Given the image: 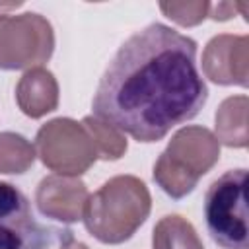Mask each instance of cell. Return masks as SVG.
Returning a JSON list of instances; mask_svg holds the SVG:
<instances>
[{
  "label": "cell",
  "instance_id": "6da1fadb",
  "mask_svg": "<svg viewBox=\"0 0 249 249\" xmlns=\"http://www.w3.org/2000/svg\"><path fill=\"white\" fill-rule=\"evenodd\" d=\"M208 89L196 41L163 23L132 33L109 60L93 95V115L138 142H158L191 121Z\"/></svg>",
  "mask_w": 249,
  "mask_h": 249
},
{
  "label": "cell",
  "instance_id": "7a4b0ae2",
  "mask_svg": "<svg viewBox=\"0 0 249 249\" xmlns=\"http://www.w3.org/2000/svg\"><path fill=\"white\" fill-rule=\"evenodd\" d=\"M150 210L152 196L146 183L134 175H117L88 196L82 220L97 241L117 245L136 233Z\"/></svg>",
  "mask_w": 249,
  "mask_h": 249
},
{
  "label": "cell",
  "instance_id": "3957f363",
  "mask_svg": "<svg viewBox=\"0 0 249 249\" xmlns=\"http://www.w3.org/2000/svg\"><path fill=\"white\" fill-rule=\"evenodd\" d=\"M220 160V142L204 126H183L154 163V181L171 198L195 191L198 179Z\"/></svg>",
  "mask_w": 249,
  "mask_h": 249
},
{
  "label": "cell",
  "instance_id": "277c9868",
  "mask_svg": "<svg viewBox=\"0 0 249 249\" xmlns=\"http://www.w3.org/2000/svg\"><path fill=\"white\" fill-rule=\"evenodd\" d=\"M245 169H230L210 183L204 195L206 228L224 249H249Z\"/></svg>",
  "mask_w": 249,
  "mask_h": 249
},
{
  "label": "cell",
  "instance_id": "5b68a950",
  "mask_svg": "<svg viewBox=\"0 0 249 249\" xmlns=\"http://www.w3.org/2000/svg\"><path fill=\"white\" fill-rule=\"evenodd\" d=\"M54 31L35 12L0 14V70H31L53 56Z\"/></svg>",
  "mask_w": 249,
  "mask_h": 249
},
{
  "label": "cell",
  "instance_id": "8992f818",
  "mask_svg": "<svg viewBox=\"0 0 249 249\" xmlns=\"http://www.w3.org/2000/svg\"><path fill=\"white\" fill-rule=\"evenodd\" d=\"M35 152L56 175L78 177L97 160L95 146L82 123L58 117L45 123L35 136Z\"/></svg>",
  "mask_w": 249,
  "mask_h": 249
},
{
  "label": "cell",
  "instance_id": "52a82bcc",
  "mask_svg": "<svg viewBox=\"0 0 249 249\" xmlns=\"http://www.w3.org/2000/svg\"><path fill=\"white\" fill-rule=\"evenodd\" d=\"M70 233L39 224L27 196L12 183L0 181V249H49Z\"/></svg>",
  "mask_w": 249,
  "mask_h": 249
},
{
  "label": "cell",
  "instance_id": "ba28073f",
  "mask_svg": "<svg viewBox=\"0 0 249 249\" xmlns=\"http://www.w3.org/2000/svg\"><path fill=\"white\" fill-rule=\"evenodd\" d=\"M202 72L220 86H241L249 82V37L222 33L212 37L202 53Z\"/></svg>",
  "mask_w": 249,
  "mask_h": 249
},
{
  "label": "cell",
  "instance_id": "9c48e42d",
  "mask_svg": "<svg viewBox=\"0 0 249 249\" xmlns=\"http://www.w3.org/2000/svg\"><path fill=\"white\" fill-rule=\"evenodd\" d=\"M86 183L70 175H47L41 179L35 191V202L43 216L58 220L62 224H74L82 220L88 200Z\"/></svg>",
  "mask_w": 249,
  "mask_h": 249
},
{
  "label": "cell",
  "instance_id": "30bf717a",
  "mask_svg": "<svg viewBox=\"0 0 249 249\" xmlns=\"http://www.w3.org/2000/svg\"><path fill=\"white\" fill-rule=\"evenodd\" d=\"M16 101L23 115L41 119L58 107V82L43 66L25 70L16 86Z\"/></svg>",
  "mask_w": 249,
  "mask_h": 249
},
{
  "label": "cell",
  "instance_id": "8fae6325",
  "mask_svg": "<svg viewBox=\"0 0 249 249\" xmlns=\"http://www.w3.org/2000/svg\"><path fill=\"white\" fill-rule=\"evenodd\" d=\"M247 95H231L224 99L216 111V140L230 148H245L247 134Z\"/></svg>",
  "mask_w": 249,
  "mask_h": 249
},
{
  "label": "cell",
  "instance_id": "7c38bea8",
  "mask_svg": "<svg viewBox=\"0 0 249 249\" xmlns=\"http://www.w3.org/2000/svg\"><path fill=\"white\" fill-rule=\"evenodd\" d=\"M154 249H204L195 226L179 214L163 216L152 233Z\"/></svg>",
  "mask_w": 249,
  "mask_h": 249
},
{
  "label": "cell",
  "instance_id": "4fadbf2b",
  "mask_svg": "<svg viewBox=\"0 0 249 249\" xmlns=\"http://www.w3.org/2000/svg\"><path fill=\"white\" fill-rule=\"evenodd\" d=\"M82 124L88 130V134H89V138L95 146L97 158L109 161V160H119V158L124 156L126 138L119 128H115L113 124H109L107 121H103L95 115L84 117Z\"/></svg>",
  "mask_w": 249,
  "mask_h": 249
},
{
  "label": "cell",
  "instance_id": "5bb4252c",
  "mask_svg": "<svg viewBox=\"0 0 249 249\" xmlns=\"http://www.w3.org/2000/svg\"><path fill=\"white\" fill-rule=\"evenodd\" d=\"M35 161V148L18 132H0V173H25Z\"/></svg>",
  "mask_w": 249,
  "mask_h": 249
},
{
  "label": "cell",
  "instance_id": "9a60e30c",
  "mask_svg": "<svg viewBox=\"0 0 249 249\" xmlns=\"http://www.w3.org/2000/svg\"><path fill=\"white\" fill-rule=\"evenodd\" d=\"M160 10L173 19L175 23L183 25V27H191V25H198L204 18H208V10H210V2H160Z\"/></svg>",
  "mask_w": 249,
  "mask_h": 249
},
{
  "label": "cell",
  "instance_id": "2e32d148",
  "mask_svg": "<svg viewBox=\"0 0 249 249\" xmlns=\"http://www.w3.org/2000/svg\"><path fill=\"white\" fill-rule=\"evenodd\" d=\"M237 10V4H231V2H218V4H210V10H208V18L216 19V21H226L230 19Z\"/></svg>",
  "mask_w": 249,
  "mask_h": 249
},
{
  "label": "cell",
  "instance_id": "e0dca14e",
  "mask_svg": "<svg viewBox=\"0 0 249 249\" xmlns=\"http://www.w3.org/2000/svg\"><path fill=\"white\" fill-rule=\"evenodd\" d=\"M53 249H89L86 243H80V241H76L74 239V235L70 233V235H66L62 241H58Z\"/></svg>",
  "mask_w": 249,
  "mask_h": 249
}]
</instances>
